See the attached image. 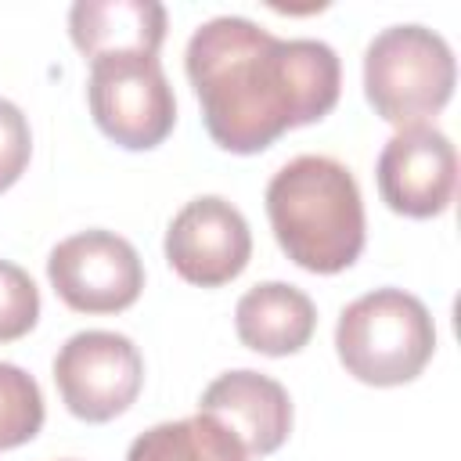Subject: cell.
Returning <instances> with one entry per match:
<instances>
[{
  "label": "cell",
  "instance_id": "6da1fadb",
  "mask_svg": "<svg viewBox=\"0 0 461 461\" xmlns=\"http://www.w3.org/2000/svg\"><path fill=\"white\" fill-rule=\"evenodd\" d=\"M209 137L234 155L324 119L342 86L339 54L321 40H277L241 14L202 22L184 54Z\"/></svg>",
  "mask_w": 461,
  "mask_h": 461
},
{
  "label": "cell",
  "instance_id": "7a4b0ae2",
  "mask_svg": "<svg viewBox=\"0 0 461 461\" xmlns=\"http://www.w3.org/2000/svg\"><path fill=\"white\" fill-rule=\"evenodd\" d=\"M277 245L310 274H339L364 252V202L353 173L328 155H299L267 184Z\"/></svg>",
  "mask_w": 461,
  "mask_h": 461
},
{
  "label": "cell",
  "instance_id": "3957f363",
  "mask_svg": "<svg viewBox=\"0 0 461 461\" xmlns=\"http://www.w3.org/2000/svg\"><path fill=\"white\" fill-rule=\"evenodd\" d=\"M342 367L367 385L414 382L436 353V324L425 303L403 288H375L353 299L335 324Z\"/></svg>",
  "mask_w": 461,
  "mask_h": 461
},
{
  "label": "cell",
  "instance_id": "277c9868",
  "mask_svg": "<svg viewBox=\"0 0 461 461\" xmlns=\"http://www.w3.org/2000/svg\"><path fill=\"white\" fill-rule=\"evenodd\" d=\"M450 43L425 25H389L364 50V94L393 126H421L454 94Z\"/></svg>",
  "mask_w": 461,
  "mask_h": 461
},
{
  "label": "cell",
  "instance_id": "5b68a950",
  "mask_svg": "<svg viewBox=\"0 0 461 461\" xmlns=\"http://www.w3.org/2000/svg\"><path fill=\"white\" fill-rule=\"evenodd\" d=\"M90 115L130 151L158 148L176 122V97L155 54H104L90 61Z\"/></svg>",
  "mask_w": 461,
  "mask_h": 461
},
{
  "label": "cell",
  "instance_id": "8992f818",
  "mask_svg": "<svg viewBox=\"0 0 461 461\" xmlns=\"http://www.w3.org/2000/svg\"><path fill=\"white\" fill-rule=\"evenodd\" d=\"M54 385L83 421H112L144 385L140 349L119 331H79L54 357Z\"/></svg>",
  "mask_w": 461,
  "mask_h": 461
},
{
  "label": "cell",
  "instance_id": "52a82bcc",
  "mask_svg": "<svg viewBox=\"0 0 461 461\" xmlns=\"http://www.w3.org/2000/svg\"><path fill=\"white\" fill-rule=\"evenodd\" d=\"M58 299L76 313H119L137 303L144 267L137 249L115 230H83L58 241L47 256Z\"/></svg>",
  "mask_w": 461,
  "mask_h": 461
},
{
  "label": "cell",
  "instance_id": "ba28073f",
  "mask_svg": "<svg viewBox=\"0 0 461 461\" xmlns=\"http://www.w3.org/2000/svg\"><path fill=\"white\" fill-rule=\"evenodd\" d=\"M252 256V230L227 198L202 194L191 198L166 230V259L169 267L198 285V288H220L234 281Z\"/></svg>",
  "mask_w": 461,
  "mask_h": 461
},
{
  "label": "cell",
  "instance_id": "9c48e42d",
  "mask_svg": "<svg viewBox=\"0 0 461 461\" xmlns=\"http://www.w3.org/2000/svg\"><path fill=\"white\" fill-rule=\"evenodd\" d=\"M375 173H378L382 202L393 212L429 220L454 202L457 151L450 137L429 122L403 126L385 140Z\"/></svg>",
  "mask_w": 461,
  "mask_h": 461
},
{
  "label": "cell",
  "instance_id": "30bf717a",
  "mask_svg": "<svg viewBox=\"0 0 461 461\" xmlns=\"http://www.w3.org/2000/svg\"><path fill=\"white\" fill-rule=\"evenodd\" d=\"M198 411L223 421L241 439L249 457L274 454L292 432L288 389L277 378L249 371V367L223 371L220 378H212L198 400Z\"/></svg>",
  "mask_w": 461,
  "mask_h": 461
},
{
  "label": "cell",
  "instance_id": "8fae6325",
  "mask_svg": "<svg viewBox=\"0 0 461 461\" xmlns=\"http://www.w3.org/2000/svg\"><path fill=\"white\" fill-rule=\"evenodd\" d=\"M68 32L79 54H158L166 40V7L158 0H79L68 11Z\"/></svg>",
  "mask_w": 461,
  "mask_h": 461
},
{
  "label": "cell",
  "instance_id": "7c38bea8",
  "mask_svg": "<svg viewBox=\"0 0 461 461\" xmlns=\"http://www.w3.org/2000/svg\"><path fill=\"white\" fill-rule=\"evenodd\" d=\"M234 328L249 349L263 357H288L310 342L317 328V310L303 288L285 281H263L238 299Z\"/></svg>",
  "mask_w": 461,
  "mask_h": 461
},
{
  "label": "cell",
  "instance_id": "4fadbf2b",
  "mask_svg": "<svg viewBox=\"0 0 461 461\" xmlns=\"http://www.w3.org/2000/svg\"><path fill=\"white\" fill-rule=\"evenodd\" d=\"M126 461H249V450L223 421L198 411L140 432L130 443Z\"/></svg>",
  "mask_w": 461,
  "mask_h": 461
},
{
  "label": "cell",
  "instance_id": "5bb4252c",
  "mask_svg": "<svg viewBox=\"0 0 461 461\" xmlns=\"http://www.w3.org/2000/svg\"><path fill=\"white\" fill-rule=\"evenodd\" d=\"M43 425V393L32 375L0 364V450L29 443Z\"/></svg>",
  "mask_w": 461,
  "mask_h": 461
},
{
  "label": "cell",
  "instance_id": "9a60e30c",
  "mask_svg": "<svg viewBox=\"0 0 461 461\" xmlns=\"http://www.w3.org/2000/svg\"><path fill=\"white\" fill-rule=\"evenodd\" d=\"M36 321H40L36 281L22 267L0 259V342H14V339L29 335L36 328Z\"/></svg>",
  "mask_w": 461,
  "mask_h": 461
},
{
  "label": "cell",
  "instance_id": "2e32d148",
  "mask_svg": "<svg viewBox=\"0 0 461 461\" xmlns=\"http://www.w3.org/2000/svg\"><path fill=\"white\" fill-rule=\"evenodd\" d=\"M29 155H32L29 119L22 115L18 104L0 97V191H7L25 173Z\"/></svg>",
  "mask_w": 461,
  "mask_h": 461
}]
</instances>
